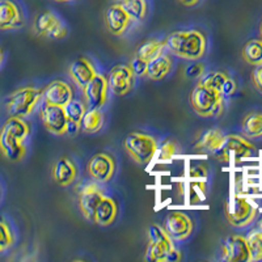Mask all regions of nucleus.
Returning <instances> with one entry per match:
<instances>
[{
	"label": "nucleus",
	"instance_id": "nucleus-1",
	"mask_svg": "<svg viewBox=\"0 0 262 262\" xmlns=\"http://www.w3.org/2000/svg\"><path fill=\"white\" fill-rule=\"evenodd\" d=\"M30 127L24 118L9 117L0 128V152L9 161H20L27 155Z\"/></svg>",
	"mask_w": 262,
	"mask_h": 262
},
{
	"label": "nucleus",
	"instance_id": "nucleus-2",
	"mask_svg": "<svg viewBox=\"0 0 262 262\" xmlns=\"http://www.w3.org/2000/svg\"><path fill=\"white\" fill-rule=\"evenodd\" d=\"M165 43L174 55L184 59H200L206 53V38L198 30H180L172 33Z\"/></svg>",
	"mask_w": 262,
	"mask_h": 262
},
{
	"label": "nucleus",
	"instance_id": "nucleus-3",
	"mask_svg": "<svg viewBox=\"0 0 262 262\" xmlns=\"http://www.w3.org/2000/svg\"><path fill=\"white\" fill-rule=\"evenodd\" d=\"M42 100V90L36 86H23L6 98L4 105L9 117L27 118Z\"/></svg>",
	"mask_w": 262,
	"mask_h": 262
},
{
	"label": "nucleus",
	"instance_id": "nucleus-4",
	"mask_svg": "<svg viewBox=\"0 0 262 262\" xmlns=\"http://www.w3.org/2000/svg\"><path fill=\"white\" fill-rule=\"evenodd\" d=\"M190 102L195 113L201 117H219L223 113V96L209 86L198 84L191 91Z\"/></svg>",
	"mask_w": 262,
	"mask_h": 262
},
{
	"label": "nucleus",
	"instance_id": "nucleus-5",
	"mask_svg": "<svg viewBox=\"0 0 262 262\" xmlns=\"http://www.w3.org/2000/svg\"><path fill=\"white\" fill-rule=\"evenodd\" d=\"M125 148L135 163L146 165L155 158L158 143L151 135L143 133H131L125 139Z\"/></svg>",
	"mask_w": 262,
	"mask_h": 262
},
{
	"label": "nucleus",
	"instance_id": "nucleus-6",
	"mask_svg": "<svg viewBox=\"0 0 262 262\" xmlns=\"http://www.w3.org/2000/svg\"><path fill=\"white\" fill-rule=\"evenodd\" d=\"M253 149V144L245 138L238 137V135H226L222 146L212 154L222 163H229V161L238 163L249 158Z\"/></svg>",
	"mask_w": 262,
	"mask_h": 262
},
{
	"label": "nucleus",
	"instance_id": "nucleus-7",
	"mask_svg": "<svg viewBox=\"0 0 262 262\" xmlns=\"http://www.w3.org/2000/svg\"><path fill=\"white\" fill-rule=\"evenodd\" d=\"M257 209L253 203L248 201L245 196L235 195L226 205L227 221L233 227H247L254 221Z\"/></svg>",
	"mask_w": 262,
	"mask_h": 262
},
{
	"label": "nucleus",
	"instance_id": "nucleus-8",
	"mask_svg": "<svg viewBox=\"0 0 262 262\" xmlns=\"http://www.w3.org/2000/svg\"><path fill=\"white\" fill-rule=\"evenodd\" d=\"M39 117L46 127V130L50 131L54 135L66 134L67 128V116H66L64 106H58V105H51L48 102H43L39 109Z\"/></svg>",
	"mask_w": 262,
	"mask_h": 262
},
{
	"label": "nucleus",
	"instance_id": "nucleus-9",
	"mask_svg": "<svg viewBox=\"0 0 262 262\" xmlns=\"http://www.w3.org/2000/svg\"><path fill=\"white\" fill-rule=\"evenodd\" d=\"M34 30L38 36L50 39H60L67 34V28L62 20L51 11L39 13L34 21Z\"/></svg>",
	"mask_w": 262,
	"mask_h": 262
},
{
	"label": "nucleus",
	"instance_id": "nucleus-10",
	"mask_svg": "<svg viewBox=\"0 0 262 262\" xmlns=\"http://www.w3.org/2000/svg\"><path fill=\"white\" fill-rule=\"evenodd\" d=\"M109 90L117 96H125L134 88L135 75L131 71L130 66L118 64L109 71L107 75Z\"/></svg>",
	"mask_w": 262,
	"mask_h": 262
},
{
	"label": "nucleus",
	"instance_id": "nucleus-11",
	"mask_svg": "<svg viewBox=\"0 0 262 262\" xmlns=\"http://www.w3.org/2000/svg\"><path fill=\"white\" fill-rule=\"evenodd\" d=\"M88 174L97 182L111 181L116 172V161L111 154L100 152L91 158L88 163Z\"/></svg>",
	"mask_w": 262,
	"mask_h": 262
},
{
	"label": "nucleus",
	"instance_id": "nucleus-12",
	"mask_svg": "<svg viewBox=\"0 0 262 262\" xmlns=\"http://www.w3.org/2000/svg\"><path fill=\"white\" fill-rule=\"evenodd\" d=\"M83 95L85 98L86 106L92 109H101L107 100V80L104 75L97 74L84 88Z\"/></svg>",
	"mask_w": 262,
	"mask_h": 262
},
{
	"label": "nucleus",
	"instance_id": "nucleus-13",
	"mask_svg": "<svg viewBox=\"0 0 262 262\" xmlns=\"http://www.w3.org/2000/svg\"><path fill=\"white\" fill-rule=\"evenodd\" d=\"M223 259L227 262L252 261L247 237L242 235H231L223 243Z\"/></svg>",
	"mask_w": 262,
	"mask_h": 262
},
{
	"label": "nucleus",
	"instance_id": "nucleus-14",
	"mask_svg": "<svg viewBox=\"0 0 262 262\" xmlns=\"http://www.w3.org/2000/svg\"><path fill=\"white\" fill-rule=\"evenodd\" d=\"M104 193L96 184H86L79 191V209L85 219L93 222L97 206L104 198Z\"/></svg>",
	"mask_w": 262,
	"mask_h": 262
},
{
	"label": "nucleus",
	"instance_id": "nucleus-15",
	"mask_svg": "<svg viewBox=\"0 0 262 262\" xmlns=\"http://www.w3.org/2000/svg\"><path fill=\"white\" fill-rule=\"evenodd\" d=\"M24 23V13L13 0H0V30L20 29Z\"/></svg>",
	"mask_w": 262,
	"mask_h": 262
},
{
	"label": "nucleus",
	"instance_id": "nucleus-16",
	"mask_svg": "<svg viewBox=\"0 0 262 262\" xmlns=\"http://www.w3.org/2000/svg\"><path fill=\"white\" fill-rule=\"evenodd\" d=\"M164 229L173 240H185L193 231V222L184 212L173 211L167 216Z\"/></svg>",
	"mask_w": 262,
	"mask_h": 262
},
{
	"label": "nucleus",
	"instance_id": "nucleus-17",
	"mask_svg": "<svg viewBox=\"0 0 262 262\" xmlns=\"http://www.w3.org/2000/svg\"><path fill=\"white\" fill-rule=\"evenodd\" d=\"M42 98L43 102L58 106H66L74 98V92L70 84L63 80H54L42 90Z\"/></svg>",
	"mask_w": 262,
	"mask_h": 262
},
{
	"label": "nucleus",
	"instance_id": "nucleus-18",
	"mask_svg": "<svg viewBox=\"0 0 262 262\" xmlns=\"http://www.w3.org/2000/svg\"><path fill=\"white\" fill-rule=\"evenodd\" d=\"M130 21H133L123 8L122 3L112 4L107 7L105 11V24H106L107 30L113 34V36H121L128 27Z\"/></svg>",
	"mask_w": 262,
	"mask_h": 262
},
{
	"label": "nucleus",
	"instance_id": "nucleus-19",
	"mask_svg": "<svg viewBox=\"0 0 262 262\" xmlns=\"http://www.w3.org/2000/svg\"><path fill=\"white\" fill-rule=\"evenodd\" d=\"M69 72L72 80L76 83V85H78L80 90H84L86 86V84L90 83L96 75H97L92 62L84 57L75 59L74 62L71 63V66H70Z\"/></svg>",
	"mask_w": 262,
	"mask_h": 262
},
{
	"label": "nucleus",
	"instance_id": "nucleus-20",
	"mask_svg": "<svg viewBox=\"0 0 262 262\" xmlns=\"http://www.w3.org/2000/svg\"><path fill=\"white\" fill-rule=\"evenodd\" d=\"M53 177L60 186L71 185L78 177V167H76L75 161L67 156L57 160L53 167Z\"/></svg>",
	"mask_w": 262,
	"mask_h": 262
},
{
	"label": "nucleus",
	"instance_id": "nucleus-21",
	"mask_svg": "<svg viewBox=\"0 0 262 262\" xmlns=\"http://www.w3.org/2000/svg\"><path fill=\"white\" fill-rule=\"evenodd\" d=\"M117 212H118V206H117L116 201L111 196H104L96 209L93 222L97 223L98 226H111L116 221Z\"/></svg>",
	"mask_w": 262,
	"mask_h": 262
},
{
	"label": "nucleus",
	"instance_id": "nucleus-22",
	"mask_svg": "<svg viewBox=\"0 0 262 262\" xmlns=\"http://www.w3.org/2000/svg\"><path fill=\"white\" fill-rule=\"evenodd\" d=\"M172 70V59L167 54H160L159 57L149 60L147 66V76L151 80H163Z\"/></svg>",
	"mask_w": 262,
	"mask_h": 262
},
{
	"label": "nucleus",
	"instance_id": "nucleus-23",
	"mask_svg": "<svg viewBox=\"0 0 262 262\" xmlns=\"http://www.w3.org/2000/svg\"><path fill=\"white\" fill-rule=\"evenodd\" d=\"M226 135L219 128H210L205 131L195 142V148L207 152H215L223 143Z\"/></svg>",
	"mask_w": 262,
	"mask_h": 262
},
{
	"label": "nucleus",
	"instance_id": "nucleus-24",
	"mask_svg": "<svg viewBox=\"0 0 262 262\" xmlns=\"http://www.w3.org/2000/svg\"><path fill=\"white\" fill-rule=\"evenodd\" d=\"M102 123H104V114L101 113V111L88 107L81 117L80 128L84 133L93 134L102 127Z\"/></svg>",
	"mask_w": 262,
	"mask_h": 262
},
{
	"label": "nucleus",
	"instance_id": "nucleus-25",
	"mask_svg": "<svg viewBox=\"0 0 262 262\" xmlns=\"http://www.w3.org/2000/svg\"><path fill=\"white\" fill-rule=\"evenodd\" d=\"M243 134L249 139L262 137V113H249L242 122Z\"/></svg>",
	"mask_w": 262,
	"mask_h": 262
},
{
	"label": "nucleus",
	"instance_id": "nucleus-26",
	"mask_svg": "<svg viewBox=\"0 0 262 262\" xmlns=\"http://www.w3.org/2000/svg\"><path fill=\"white\" fill-rule=\"evenodd\" d=\"M243 58L252 66L262 63V39H250L243 49Z\"/></svg>",
	"mask_w": 262,
	"mask_h": 262
},
{
	"label": "nucleus",
	"instance_id": "nucleus-27",
	"mask_svg": "<svg viewBox=\"0 0 262 262\" xmlns=\"http://www.w3.org/2000/svg\"><path fill=\"white\" fill-rule=\"evenodd\" d=\"M148 237L149 242L158 243V244H160L167 252H170V250L174 248V245H173V238L170 237L167 233V231H165L163 227L159 226V224H152V226L149 227Z\"/></svg>",
	"mask_w": 262,
	"mask_h": 262
},
{
	"label": "nucleus",
	"instance_id": "nucleus-28",
	"mask_svg": "<svg viewBox=\"0 0 262 262\" xmlns=\"http://www.w3.org/2000/svg\"><path fill=\"white\" fill-rule=\"evenodd\" d=\"M165 46H167V43L164 41H148L146 43H143L142 46H139V49L137 50V57L149 62L154 58L159 57L160 54H163V50Z\"/></svg>",
	"mask_w": 262,
	"mask_h": 262
},
{
	"label": "nucleus",
	"instance_id": "nucleus-29",
	"mask_svg": "<svg viewBox=\"0 0 262 262\" xmlns=\"http://www.w3.org/2000/svg\"><path fill=\"white\" fill-rule=\"evenodd\" d=\"M228 79V75L226 72L222 71H211L207 72V74H203L200 78L201 85L209 86V88H212V90L221 92L222 86H223L224 81Z\"/></svg>",
	"mask_w": 262,
	"mask_h": 262
},
{
	"label": "nucleus",
	"instance_id": "nucleus-30",
	"mask_svg": "<svg viewBox=\"0 0 262 262\" xmlns=\"http://www.w3.org/2000/svg\"><path fill=\"white\" fill-rule=\"evenodd\" d=\"M131 20L142 21L147 15L146 0H127L122 3Z\"/></svg>",
	"mask_w": 262,
	"mask_h": 262
},
{
	"label": "nucleus",
	"instance_id": "nucleus-31",
	"mask_svg": "<svg viewBox=\"0 0 262 262\" xmlns=\"http://www.w3.org/2000/svg\"><path fill=\"white\" fill-rule=\"evenodd\" d=\"M248 247L250 250L252 261H261L262 259V231L253 229L247 236Z\"/></svg>",
	"mask_w": 262,
	"mask_h": 262
},
{
	"label": "nucleus",
	"instance_id": "nucleus-32",
	"mask_svg": "<svg viewBox=\"0 0 262 262\" xmlns=\"http://www.w3.org/2000/svg\"><path fill=\"white\" fill-rule=\"evenodd\" d=\"M64 111H66V116H67V118H69L70 121L80 123L81 117H83V114L85 113L86 107L81 101H79V100H74V98H72L71 101L64 106Z\"/></svg>",
	"mask_w": 262,
	"mask_h": 262
},
{
	"label": "nucleus",
	"instance_id": "nucleus-33",
	"mask_svg": "<svg viewBox=\"0 0 262 262\" xmlns=\"http://www.w3.org/2000/svg\"><path fill=\"white\" fill-rule=\"evenodd\" d=\"M15 242V236L12 233V229L8 226L6 221L0 219V253L8 249Z\"/></svg>",
	"mask_w": 262,
	"mask_h": 262
},
{
	"label": "nucleus",
	"instance_id": "nucleus-34",
	"mask_svg": "<svg viewBox=\"0 0 262 262\" xmlns=\"http://www.w3.org/2000/svg\"><path fill=\"white\" fill-rule=\"evenodd\" d=\"M177 154V146L172 140H165L161 143V146H158V151H156L155 158L159 161H169L173 156Z\"/></svg>",
	"mask_w": 262,
	"mask_h": 262
},
{
	"label": "nucleus",
	"instance_id": "nucleus-35",
	"mask_svg": "<svg viewBox=\"0 0 262 262\" xmlns=\"http://www.w3.org/2000/svg\"><path fill=\"white\" fill-rule=\"evenodd\" d=\"M167 253H168L167 250L164 249L160 244L149 242L148 247H147V250H146V259L149 262L165 261Z\"/></svg>",
	"mask_w": 262,
	"mask_h": 262
},
{
	"label": "nucleus",
	"instance_id": "nucleus-36",
	"mask_svg": "<svg viewBox=\"0 0 262 262\" xmlns=\"http://www.w3.org/2000/svg\"><path fill=\"white\" fill-rule=\"evenodd\" d=\"M147 66H148L147 60L142 59L139 57H135L134 59L131 60L130 69L135 76H144V75H147Z\"/></svg>",
	"mask_w": 262,
	"mask_h": 262
},
{
	"label": "nucleus",
	"instance_id": "nucleus-37",
	"mask_svg": "<svg viewBox=\"0 0 262 262\" xmlns=\"http://www.w3.org/2000/svg\"><path fill=\"white\" fill-rule=\"evenodd\" d=\"M203 74H205V67L201 63H193V64H190L188 69L185 70V75L190 79L201 78Z\"/></svg>",
	"mask_w": 262,
	"mask_h": 262
},
{
	"label": "nucleus",
	"instance_id": "nucleus-38",
	"mask_svg": "<svg viewBox=\"0 0 262 262\" xmlns=\"http://www.w3.org/2000/svg\"><path fill=\"white\" fill-rule=\"evenodd\" d=\"M252 80H253L254 86L258 90V92L262 93V63L256 66V69L252 72Z\"/></svg>",
	"mask_w": 262,
	"mask_h": 262
},
{
	"label": "nucleus",
	"instance_id": "nucleus-39",
	"mask_svg": "<svg viewBox=\"0 0 262 262\" xmlns=\"http://www.w3.org/2000/svg\"><path fill=\"white\" fill-rule=\"evenodd\" d=\"M236 91V83L235 80H232V79L229 78L227 79L226 81H224L223 86H222V91H221V95L223 96V97H228V96L233 95Z\"/></svg>",
	"mask_w": 262,
	"mask_h": 262
},
{
	"label": "nucleus",
	"instance_id": "nucleus-40",
	"mask_svg": "<svg viewBox=\"0 0 262 262\" xmlns=\"http://www.w3.org/2000/svg\"><path fill=\"white\" fill-rule=\"evenodd\" d=\"M165 261H167V262H179V261H181V253H180L176 248H173L170 252H168V253H167Z\"/></svg>",
	"mask_w": 262,
	"mask_h": 262
},
{
	"label": "nucleus",
	"instance_id": "nucleus-41",
	"mask_svg": "<svg viewBox=\"0 0 262 262\" xmlns=\"http://www.w3.org/2000/svg\"><path fill=\"white\" fill-rule=\"evenodd\" d=\"M80 130V123L74 122V121H67V128H66V134H76Z\"/></svg>",
	"mask_w": 262,
	"mask_h": 262
},
{
	"label": "nucleus",
	"instance_id": "nucleus-42",
	"mask_svg": "<svg viewBox=\"0 0 262 262\" xmlns=\"http://www.w3.org/2000/svg\"><path fill=\"white\" fill-rule=\"evenodd\" d=\"M184 6H188V7H191V6H195L200 0H180Z\"/></svg>",
	"mask_w": 262,
	"mask_h": 262
},
{
	"label": "nucleus",
	"instance_id": "nucleus-43",
	"mask_svg": "<svg viewBox=\"0 0 262 262\" xmlns=\"http://www.w3.org/2000/svg\"><path fill=\"white\" fill-rule=\"evenodd\" d=\"M3 62H4V50L0 48V67H2V64H3Z\"/></svg>",
	"mask_w": 262,
	"mask_h": 262
},
{
	"label": "nucleus",
	"instance_id": "nucleus-44",
	"mask_svg": "<svg viewBox=\"0 0 262 262\" xmlns=\"http://www.w3.org/2000/svg\"><path fill=\"white\" fill-rule=\"evenodd\" d=\"M55 2H59V3H67V2H72V0H55Z\"/></svg>",
	"mask_w": 262,
	"mask_h": 262
},
{
	"label": "nucleus",
	"instance_id": "nucleus-45",
	"mask_svg": "<svg viewBox=\"0 0 262 262\" xmlns=\"http://www.w3.org/2000/svg\"><path fill=\"white\" fill-rule=\"evenodd\" d=\"M119 2H121V3H123V2H127V0H119Z\"/></svg>",
	"mask_w": 262,
	"mask_h": 262
},
{
	"label": "nucleus",
	"instance_id": "nucleus-46",
	"mask_svg": "<svg viewBox=\"0 0 262 262\" xmlns=\"http://www.w3.org/2000/svg\"><path fill=\"white\" fill-rule=\"evenodd\" d=\"M261 36H262V24H261Z\"/></svg>",
	"mask_w": 262,
	"mask_h": 262
}]
</instances>
